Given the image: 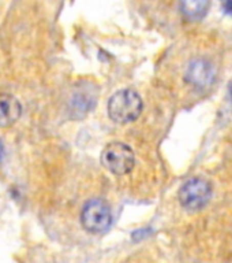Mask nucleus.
Instances as JSON below:
<instances>
[{
  "label": "nucleus",
  "mask_w": 232,
  "mask_h": 263,
  "mask_svg": "<svg viewBox=\"0 0 232 263\" xmlns=\"http://www.w3.org/2000/svg\"><path fill=\"white\" fill-rule=\"evenodd\" d=\"M81 223L89 233H106L112 223V213L110 205L102 199H92L86 201L81 211Z\"/></svg>",
  "instance_id": "nucleus-4"
},
{
  "label": "nucleus",
  "mask_w": 232,
  "mask_h": 263,
  "mask_svg": "<svg viewBox=\"0 0 232 263\" xmlns=\"http://www.w3.org/2000/svg\"><path fill=\"white\" fill-rule=\"evenodd\" d=\"M101 164L116 176H124L134 168L135 155L129 145L120 141L108 144L101 152Z\"/></svg>",
  "instance_id": "nucleus-3"
},
{
  "label": "nucleus",
  "mask_w": 232,
  "mask_h": 263,
  "mask_svg": "<svg viewBox=\"0 0 232 263\" xmlns=\"http://www.w3.org/2000/svg\"><path fill=\"white\" fill-rule=\"evenodd\" d=\"M184 80L196 89H206L216 80V67L206 58H196L188 62Z\"/></svg>",
  "instance_id": "nucleus-5"
},
{
  "label": "nucleus",
  "mask_w": 232,
  "mask_h": 263,
  "mask_svg": "<svg viewBox=\"0 0 232 263\" xmlns=\"http://www.w3.org/2000/svg\"><path fill=\"white\" fill-rule=\"evenodd\" d=\"M210 7V0H179L182 15L187 21L204 20Z\"/></svg>",
  "instance_id": "nucleus-7"
},
{
  "label": "nucleus",
  "mask_w": 232,
  "mask_h": 263,
  "mask_svg": "<svg viewBox=\"0 0 232 263\" xmlns=\"http://www.w3.org/2000/svg\"><path fill=\"white\" fill-rule=\"evenodd\" d=\"M228 93H229V98H231L232 100V81L229 82V85H228Z\"/></svg>",
  "instance_id": "nucleus-9"
},
{
  "label": "nucleus",
  "mask_w": 232,
  "mask_h": 263,
  "mask_svg": "<svg viewBox=\"0 0 232 263\" xmlns=\"http://www.w3.org/2000/svg\"><path fill=\"white\" fill-rule=\"evenodd\" d=\"M2 154H3V147H2V144H0V158H2Z\"/></svg>",
  "instance_id": "nucleus-10"
},
{
  "label": "nucleus",
  "mask_w": 232,
  "mask_h": 263,
  "mask_svg": "<svg viewBox=\"0 0 232 263\" xmlns=\"http://www.w3.org/2000/svg\"><path fill=\"white\" fill-rule=\"evenodd\" d=\"M22 106L12 95H0V127H10L19 119Z\"/></svg>",
  "instance_id": "nucleus-6"
},
{
  "label": "nucleus",
  "mask_w": 232,
  "mask_h": 263,
  "mask_svg": "<svg viewBox=\"0 0 232 263\" xmlns=\"http://www.w3.org/2000/svg\"><path fill=\"white\" fill-rule=\"evenodd\" d=\"M223 8H224L225 14H228V15H232V0H224Z\"/></svg>",
  "instance_id": "nucleus-8"
},
{
  "label": "nucleus",
  "mask_w": 232,
  "mask_h": 263,
  "mask_svg": "<svg viewBox=\"0 0 232 263\" xmlns=\"http://www.w3.org/2000/svg\"><path fill=\"white\" fill-rule=\"evenodd\" d=\"M180 205L186 211L196 213L208 205L212 197V185L204 178L196 177L186 181L178 193Z\"/></svg>",
  "instance_id": "nucleus-2"
},
{
  "label": "nucleus",
  "mask_w": 232,
  "mask_h": 263,
  "mask_svg": "<svg viewBox=\"0 0 232 263\" xmlns=\"http://www.w3.org/2000/svg\"><path fill=\"white\" fill-rule=\"evenodd\" d=\"M142 112V99L134 89H120L111 96L108 115L116 123L124 125L138 118Z\"/></svg>",
  "instance_id": "nucleus-1"
}]
</instances>
